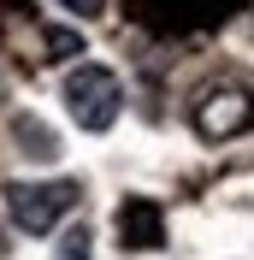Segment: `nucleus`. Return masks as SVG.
<instances>
[{
  "mask_svg": "<svg viewBox=\"0 0 254 260\" xmlns=\"http://www.w3.org/2000/svg\"><path fill=\"white\" fill-rule=\"evenodd\" d=\"M201 136H219V130H242L248 124V101L242 95H213V107H201Z\"/></svg>",
  "mask_w": 254,
  "mask_h": 260,
  "instance_id": "nucleus-4",
  "label": "nucleus"
},
{
  "mask_svg": "<svg viewBox=\"0 0 254 260\" xmlns=\"http://www.w3.org/2000/svg\"><path fill=\"white\" fill-rule=\"evenodd\" d=\"M59 260H89V231H65V237H59Z\"/></svg>",
  "mask_w": 254,
  "mask_h": 260,
  "instance_id": "nucleus-7",
  "label": "nucleus"
},
{
  "mask_svg": "<svg viewBox=\"0 0 254 260\" xmlns=\"http://www.w3.org/2000/svg\"><path fill=\"white\" fill-rule=\"evenodd\" d=\"M65 18H83V24H95V18H107V0H53Z\"/></svg>",
  "mask_w": 254,
  "mask_h": 260,
  "instance_id": "nucleus-6",
  "label": "nucleus"
},
{
  "mask_svg": "<svg viewBox=\"0 0 254 260\" xmlns=\"http://www.w3.org/2000/svg\"><path fill=\"white\" fill-rule=\"evenodd\" d=\"M118 107H124V89H118V71H112V65L77 59L65 71V113L77 118V130H89V136L112 130Z\"/></svg>",
  "mask_w": 254,
  "mask_h": 260,
  "instance_id": "nucleus-1",
  "label": "nucleus"
},
{
  "mask_svg": "<svg viewBox=\"0 0 254 260\" xmlns=\"http://www.w3.org/2000/svg\"><path fill=\"white\" fill-rule=\"evenodd\" d=\"M48 48H59V53H83V42L71 30H48Z\"/></svg>",
  "mask_w": 254,
  "mask_h": 260,
  "instance_id": "nucleus-8",
  "label": "nucleus"
},
{
  "mask_svg": "<svg viewBox=\"0 0 254 260\" xmlns=\"http://www.w3.org/2000/svg\"><path fill=\"white\" fill-rule=\"evenodd\" d=\"M77 207V183H6V213L18 231L48 237L59 231V219Z\"/></svg>",
  "mask_w": 254,
  "mask_h": 260,
  "instance_id": "nucleus-2",
  "label": "nucleus"
},
{
  "mask_svg": "<svg viewBox=\"0 0 254 260\" xmlns=\"http://www.w3.org/2000/svg\"><path fill=\"white\" fill-rule=\"evenodd\" d=\"M12 142H18V154L36 160V166H53V160H59V136H53L42 118H30V113L12 118Z\"/></svg>",
  "mask_w": 254,
  "mask_h": 260,
  "instance_id": "nucleus-3",
  "label": "nucleus"
},
{
  "mask_svg": "<svg viewBox=\"0 0 254 260\" xmlns=\"http://www.w3.org/2000/svg\"><path fill=\"white\" fill-rule=\"evenodd\" d=\"M118 231L130 237V248H154L160 243V219H154V207H142V201L118 207Z\"/></svg>",
  "mask_w": 254,
  "mask_h": 260,
  "instance_id": "nucleus-5",
  "label": "nucleus"
}]
</instances>
